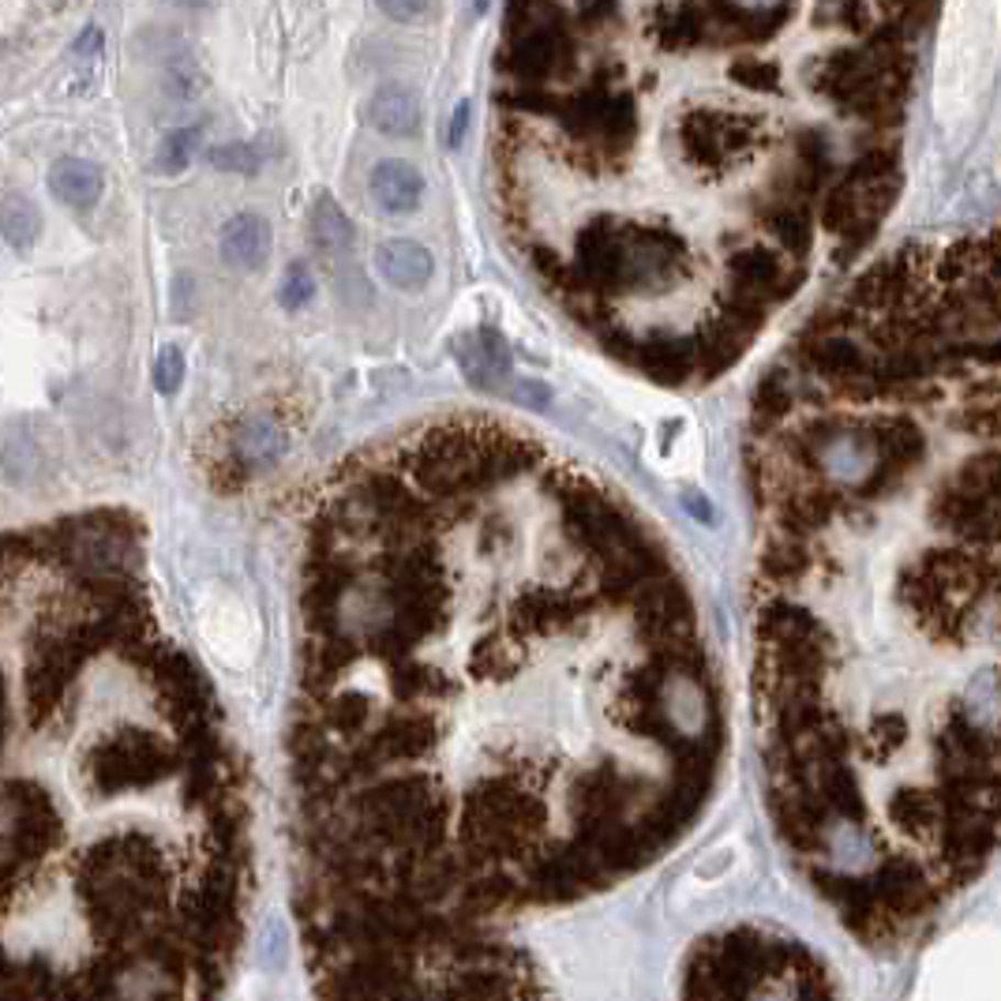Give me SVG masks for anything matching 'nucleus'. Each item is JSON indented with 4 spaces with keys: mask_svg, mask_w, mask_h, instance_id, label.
<instances>
[{
    "mask_svg": "<svg viewBox=\"0 0 1001 1001\" xmlns=\"http://www.w3.org/2000/svg\"><path fill=\"white\" fill-rule=\"evenodd\" d=\"M278 451H281V435L270 421H256L248 432H244V454H248L252 461H270V458H278Z\"/></svg>",
    "mask_w": 1001,
    "mask_h": 1001,
    "instance_id": "15",
    "label": "nucleus"
},
{
    "mask_svg": "<svg viewBox=\"0 0 1001 1001\" xmlns=\"http://www.w3.org/2000/svg\"><path fill=\"white\" fill-rule=\"evenodd\" d=\"M368 196L383 214H413L424 199V177L416 166H409L402 158H387L371 169L368 177Z\"/></svg>",
    "mask_w": 1001,
    "mask_h": 1001,
    "instance_id": "5",
    "label": "nucleus"
},
{
    "mask_svg": "<svg viewBox=\"0 0 1001 1001\" xmlns=\"http://www.w3.org/2000/svg\"><path fill=\"white\" fill-rule=\"evenodd\" d=\"M270 256V225L259 214H236L222 230V259L236 270H259Z\"/></svg>",
    "mask_w": 1001,
    "mask_h": 1001,
    "instance_id": "7",
    "label": "nucleus"
},
{
    "mask_svg": "<svg viewBox=\"0 0 1001 1001\" xmlns=\"http://www.w3.org/2000/svg\"><path fill=\"white\" fill-rule=\"evenodd\" d=\"M461 368H466L469 383H477V376H480V387L499 383V379L511 371V353H507L503 334L485 326V331L461 349Z\"/></svg>",
    "mask_w": 1001,
    "mask_h": 1001,
    "instance_id": "10",
    "label": "nucleus"
},
{
    "mask_svg": "<svg viewBox=\"0 0 1001 1001\" xmlns=\"http://www.w3.org/2000/svg\"><path fill=\"white\" fill-rule=\"evenodd\" d=\"M312 293H315L312 275H308L300 263H293V267L286 270V278H281V300H286L289 308H300V304H308V300H312Z\"/></svg>",
    "mask_w": 1001,
    "mask_h": 1001,
    "instance_id": "16",
    "label": "nucleus"
},
{
    "mask_svg": "<svg viewBox=\"0 0 1001 1001\" xmlns=\"http://www.w3.org/2000/svg\"><path fill=\"white\" fill-rule=\"evenodd\" d=\"M49 188L71 211H90L105 192V173L87 158H60L49 169Z\"/></svg>",
    "mask_w": 1001,
    "mask_h": 1001,
    "instance_id": "8",
    "label": "nucleus"
},
{
    "mask_svg": "<svg viewBox=\"0 0 1001 1001\" xmlns=\"http://www.w3.org/2000/svg\"><path fill=\"white\" fill-rule=\"evenodd\" d=\"M180 383H185V353L177 345H166L158 353V360H154V387L162 394H177Z\"/></svg>",
    "mask_w": 1001,
    "mask_h": 1001,
    "instance_id": "14",
    "label": "nucleus"
},
{
    "mask_svg": "<svg viewBox=\"0 0 1001 1001\" xmlns=\"http://www.w3.org/2000/svg\"><path fill=\"white\" fill-rule=\"evenodd\" d=\"M780 844L870 949L998 841V244L926 236L803 326L746 432Z\"/></svg>",
    "mask_w": 1001,
    "mask_h": 1001,
    "instance_id": "2",
    "label": "nucleus"
},
{
    "mask_svg": "<svg viewBox=\"0 0 1001 1001\" xmlns=\"http://www.w3.org/2000/svg\"><path fill=\"white\" fill-rule=\"evenodd\" d=\"M926 15L511 8L488 129L507 241L608 357L713 383L893 211Z\"/></svg>",
    "mask_w": 1001,
    "mask_h": 1001,
    "instance_id": "3",
    "label": "nucleus"
},
{
    "mask_svg": "<svg viewBox=\"0 0 1001 1001\" xmlns=\"http://www.w3.org/2000/svg\"><path fill=\"white\" fill-rule=\"evenodd\" d=\"M199 129H180V132H169L166 135V143H162V151H158V162H154V169H162V173H180V169H188V162H192V151H196V143H199Z\"/></svg>",
    "mask_w": 1001,
    "mask_h": 1001,
    "instance_id": "13",
    "label": "nucleus"
},
{
    "mask_svg": "<svg viewBox=\"0 0 1001 1001\" xmlns=\"http://www.w3.org/2000/svg\"><path fill=\"white\" fill-rule=\"evenodd\" d=\"M312 236L320 241L323 252H338V248H349V244H353L349 218H345L326 196L320 199V203H315V211H312Z\"/></svg>",
    "mask_w": 1001,
    "mask_h": 1001,
    "instance_id": "12",
    "label": "nucleus"
},
{
    "mask_svg": "<svg viewBox=\"0 0 1001 1001\" xmlns=\"http://www.w3.org/2000/svg\"><path fill=\"white\" fill-rule=\"evenodd\" d=\"M682 1001H836V982L796 934L732 926L690 949Z\"/></svg>",
    "mask_w": 1001,
    "mask_h": 1001,
    "instance_id": "4",
    "label": "nucleus"
},
{
    "mask_svg": "<svg viewBox=\"0 0 1001 1001\" xmlns=\"http://www.w3.org/2000/svg\"><path fill=\"white\" fill-rule=\"evenodd\" d=\"M368 121L376 132L394 135V140L416 135L421 132V102L405 87H379L368 102Z\"/></svg>",
    "mask_w": 1001,
    "mask_h": 1001,
    "instance_id": "9",
    "label": "nucleus"
},
{
    "mask_svg": "<svg viewBox=\"0 0 1001 1001\" xmlns=\"http://www.w3.org/2000/svg\"><path fill=\"white\" fill-rule=\"evenodd\" d=\"M376 270L383 275L387 286L405 289V293H416V289H424L427 281H432L435 259L421 241L394 236V241H383L376 248Z\"/></svg>",
    "mask_w": 1001,
    "mask_h": 1001,
    "instance_id": "6",
    "label": "nucleus"
},
{
    "mask_svg": "<svg viewBox=\"0 0 1001 1001\" xmlns=\"http://www.w3.org/2000/svg\"><path fill=\"white\" fill-rule=\"evenodd\" d=\"M727 746L676 559L488 416L360 451L308 525L289 724L315 1001H559L525 931L694 830Z\"/></svg>",
    "mask_w": 1001,
    "mask_h": 1001,
    "instance_id": "1",
    "label": "nucleus"
},
{
    "mask_svg": "<svg viewBox=\"0 0 1001 1001\" xmlns=\"http://www.w3.org/2000/svg\"><path fill=\"white\" fill-rule=\"evenodd\" d=\"M211 162L218 169H241V173L256 169V154L248 147H218V151H211Z\"/></svg>",
    "mask_w": 1001,
    "mask_h": 1001,
    "instance_id": "17",
    "label": "nucleus"
},
{
    "mask_svg": "<svg viewBox=\"0 0 1001 1001\" xmlns=\"http://www.w3.org/2000/svg\"><path fill=\"white\" fill-rule=\"evenodd\" d=\"M466 121H469V102H461L454 109V132H451V143L461 140V132H466Z\"/></svg>",
    "mask_w": 1001,
    "mask_h": 1001,
    "instance_id": "18",
    "label": "nucleus"
},
{
    "mask_svg": "<svg viewBox=\"0 0 1001 1001\" xmlns=\"http://www.w3.org/2000/svg\"><path fill=\"white\" fill-rule=\"evenodd\" d=\"M38 233H42V214L31 199H23V196L0 199V236H4L15 252H23L26 244L38 241Z\"/></svg>",
    "mask_w": 1001,
    "mask_h": 1001,
    "instance_id": "11",
    "label": "nucleus"
}]
</instances>
